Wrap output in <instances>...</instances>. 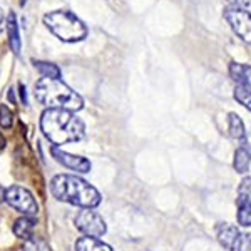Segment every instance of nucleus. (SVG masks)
Segmentation results:
<instances>
[{
  "instance_id": "obj_1",
  "label": "nucleus",
  "mask_w": 251,
  "mask_h": 251,
  "mask_svg": "<svg viewBox=\"0 0 251 251\" xmlns=\"http://www.w3.org/2000/svg\"><path fill=\"white\" fill-rule=\"evenodd\" d=\"M40 129L52 144L77 143L84 137V123L67 109H47L40 117Z\"/></svg>"
},
{
  "instance_id": "obj_21",
  "label": "nucleus",
  "mask_w": 251,
  "mask_h": 251,
  "mask_svg": "<svg viewBox=\"0 0 251 251\" xmlns=\"http://www.w3.org/2000/svg\"><path fill=\"white\" fill-rule=\"evenodd\" d=\"M234 251H251V238L248 234H241L240 241H238Z\"/></svg>"
},
{
  "instance_id": "obj_28",
  "label": "nucleus",
  "mask_w": 251,
  "mask_h": 251,
  "mask_svg": "<svg viewBox=\"0 0 251 251\" xmlns=\"http://www.w3.org/2000/svg\"><path fill=\"white\" fill-rule=\"evenodd\" d=\"M3 148H5V137L0 134V149H3Z\"/></svg>"
},
{
  "instance_id": "obj_16",
  "label": "nucleus",
  "mask_w": 251,
  "mask_h": 251,
  "mask_svg": "<svg viewBox=\"0 0 251 251\" xmlns=\"http://www.w3.org/2000/svg\"><path fill=\"white\" fill-rule=\"evenodd\" d=\"M228 123H229V134H231L234 139H245L246 132H245V124L240 119V116L231 112L228 117Z\"/></svg>"
},
{
  "instance_id": "obj_11",
  "label": "nucleus",
  "mask_w": 251,
  "mask_h": 251,
  "mask_svg": "<svg viewBox=\"0 0 251 251\" xmlns=\"http://www.w3.org/2000/svg\"><path fill=\"white\" fill-rule=\"evenodd\" d=\"M34 228H35V221L32 220L29 216H24V218H19L17 221L14 223V234L20 240L27 241L32 238V233H34Z\"/></svg>"
},
{
  "instance_id": "obj_27",
  "label": "nucleus",
  "mask_w": 251,
  "mask_h": 251,
  "mask_svg": "<svg viewBox=\"0 0 251 251\" xmlns=\"http://www.w3.org/2000/svg\"><path fill=\"white\" fill-rule=\"evenodd\" d=\"M2 29H3V12L0 9V32H2Z\"/></svg>"
},
{
  "instance_id": "obj_29",
  "label": "nucleus",
  "mask_w": 251,
  "mask_h": 251,
  "mask_svg": "<svg viewBox=\"0 0 251 251\" xmlns=\"http://www.w3.org/2000/svg\"><path fill=\"white\" fill-rule=\"evenodd\" d=\"M25 2L27 0H20V5H25Z\"/></svg>"
},
{
  "instance_id": "obj_15",
  "label": "nucleus",
  "mask_w": 251,
  "mask_h": 251,
  "mask_svg": "<svg viewBox=\"0 0 251 251\" xmlns=\"http://www.w3.org/2000/svg\"><path fill=\"white\" fill-rule=\"evenodd\" d=\"M250 163H251V154L250 151L245 148V146H241V148L236 149V152H234V169H236V173H246L250 169Z\"/></svg>"
},
{
  "instance_id": "obj_23",
  "label": "nucleus",
  "mask_w": 251,
  "mask_h": 251,
  "mask_svg": "<svg viewBox=\"0 0 251 251\" xmlns=\"http://www.w3.org/2000/svg\"><path fill=\"white\" fill-rule=\"evenodd\" d=\"M243 146L248 149L250 154H251V132H248V134L245 136V139H243Z\"/></svg>"
},
{
  "instance_id": "obj_7",
  "label": "nucleus",
  "mask_w": 251,
  "mask_h": 251,
  "mask_svg": "<svg viewBox=\"0 0 251 251\" xmlns=\"http://www.w3.org/2000/svg\"><path fill=\"white\" fill-rule=\"evenodd\" d=\"M74 223H75V228H77L80 233L86 234V236L99 238V236H104L107 231L106 221H104L96 211H91L89 208H84L82 211H79L77 216L74 218Z\"/></svg>"
},
{
  "instance_id": "obj_6",
  "label": "nucleus",
  "mask_w": 251,
  "mask_h": 251,
  "mask_svg": "<svg viewBox=\"0 0 251 251\" xmlns=\"http://www.w3.org/2000/svg\"><path fill=\"white\" fill-rule=\"evenodd\" d=\"M5 201L9 203V206L22 213L24 216H34L39 211V204L34 200L32 193L29 189L22 188V186H12V188L7 189Z\"/></svg>"
},
{
  "instance_id": "obj_9",
  "label": "nucleus",
  "mask_w": 251,
  "mask_h": 251,
  "mask_svg": "<svg viewBox=\"0 0 251 251\" xmlns=\"http://www.w3.org/2000/svg\"><path fill=\"white\" fill-rule=\"evenodd\" d=\"M216 234H218V241H220L226 250L234 251L243 233H240V229H238L236 226L229 225V223H220L216 228Z\"/></svg>"
},
{
  "instance_id": "obj_12",
  "label": "nucleus",
  "mask_w": 251,
  "mask_h": 251,
  "mask_svg": "<svg viewBox=\"0 0 251 251\" xmlns=\"http://www.w3.org/2000/svg\"><path fill=\"white\" fill-rule=\"evenodd\" d=\"M7 32H9V46L10 50L15 55L20 52V34H19V24L14 12H10L9 20H7Z\"/></svg>"
},
{
  "instance_id": "obj_25",
  "label": "nucleus",
  "mask_w": 251,
  "mask_h": 251,
  "mask_svg": "<svg viewBox=\"0 0 251 251\" xmlns=\"http://www.w3.org/2000/svg\"><path fill=\"white\" fill-rule=\"evenodd\" d=\"M5 189L2 188V186H0V203H3V201H5Z\"/></svg>"
},
{
  "instance_id": "obj_3",
  "label": "nucleus",
  "mask_w": 251,
  "mask_h": 251,
  "mask_svg": "<svg viewBox=\"0 0 251 251\" xmlns=\"http://www.w3.org/2000/svg\"><path fill=\"white\" fill-rule=\"evenodd\" d=\"M35 99L49 109H67L79 111L84 106V100L77 92L72 91L60 79L42 77L35 84Z\"/></svg>"
},
{
  "instance_id": "obj_24",
  "label": "nucleus",
  "mask_w": 251,
  "mask_h": 251,
  "mask_svg": "<svg viewBox=\"0 0 251 251\" xmlns=\"http://www.w3.org/2000/svg\"><path fill=\"white\" fill-rule=\"evenodd\" d=\"M20 99H22L24 104H27V92H25V87H24V84H20Z\"/></svg>"
},
{
  "instance_id": "obj_8",
  "label": "nucleus",
  "mask_w": 251,
  "mask_h": 251,
  "mask_svg": "<svg viewBox=\"0 0 251 251\" xmlns=\"http://www.w3.org/2000/svg\"><path fill=\"white\" fill-rule=\"evenodd\" d=\"M50 152L57 163L66 166V168H69V169H72V171H77V173H89L91 171V161H87L86 157L64 152V151H60L57 146H54V148L50 149Z\"/></svg>"
},
{
  "instance_id": "obj_13",
  "label": "nucleus",
  "mask_w": 251,
  "mask_h": 251,
  "mask_svg": "<svg viewBox=\"0 0 251 251\" xmlns=\"http://www.w3.org/2000/svg\"><path fill=\"white\" fill-rule=\"evenodd\" d=\"M75 251H114L109 245L102 243L99 238L84 236L75 243Z\"/></svg>"
},
{
  "instance_id": "obj_4",
  "label": "nucleus",
  "mask_w": 251,
  "mask_h": 251,
  "mask_svg": "<svg viewBox=\"0 0 251 251\" xmlns=\"http://www.w3.org/2000/svg\"><path fill=\"white\" fill-rule=\"evenodd\" d=\"M44 24L55 37L64 42H79L87 35V27L82 24V20L69 10H54L46 14Z\"/></svg>"
},
{
  "instance_id": "obj_19",
  "label": "nucleus",
  "mask_w": 251,
  "mask_h": 251,
  "mask_svg": "<svg viewBox=\"0 0 251 251\" xmlns=\"http://www.w3.org/2000/svg\"><path fill=\"white\" fill-rule=\"evenodd\" d=\"M12 123H14V114H12V111L7 106H0V126H2L3 129H9L12 127Z\"/></svg>"
},
{
  "instance_id": "obj_20",
  "label": "nucleus",
  "mask_w": 251,
  "mask_h": 251,
  "mask_svg": "<svg viewBox=\"0 0 251 251\" xmlns=\"http://www.w3.org/2000/svg\"><path fill=\"white\" fill-rule=\"evenodd\" d=\"M24 251H47V248H46V243L40 240V238L32 236L30 240L24 243Z\"/></svg>"
},
{
  "instance_id": "obj_17",
  "label": "nucleus",
  "mask_w": 251,
  "mask_h": 251,
  "mask_svg": "<svg viewBox=\"0 0 251 251\" xmlns=\"http://www.w3.org/2000/svg\"><path fill=\"white\" fill-rule=\"evenodd\" d=\"M35 69L44 75V77H50V79H59L60 77V71L55 64H49L42 62V60H34Z\"/></svg>"
},
{
  "instance_id": "obj_5",
  "label": "nucleus",
  "mask_w": 251,
  "mask_h": 251,
  "mask_svg": "<svg viewBox=\"0 0 251 251\" xmlns=\"http://www.w3.org/2000/svg\"><path fill=\"white\" fill-rule=\"evenodd\" d=\"M225 19L234 34L246 44H251V14L240 5H229L225 9Z\"/></svg>"
},
{
  "instance_id": "obj_18",
  "label": "nucleus",
  "mask_w": 251,
  "mask_h": 251,
  "mask_svg": "<svg viewBox=\"0 0 251 251\" xmlns=\"http://www.w3.org/2000/svg\"><path fill=\"white\" fill-rule=\"evenodd\" d=\"M234 99H236L241 106H245L248 111H251V91L250 89L238 86L234 89Z\"/></svg>"
},
{
  "instance_id": "obj_14",
  "label": "nucleus",
  "mask_w": 251,
  "mask_h": 251,
  "mask_svg": "<svg viewBox=\"0 0 251 251\" xmlns=\"http://www.w3.org/2000/svg\"><path fill=\"white\" fill-rule=\"evenodd\" d=\"M238 223L241 226H251V198L238 194Z\"/></svg>"
},
{
  "instance_id": "obj_2",
  "label": "nucleus",
  "mask_w": 251,
  "mask_h": 251,
  "mask_svg": "<svg viewBox=\"0 0 251 251\" xmlns=\"http://www.w3.org/2000/svg\"><path fill=\"white\" fill-rule=\"evenodd\" d=\"M50 193L59 201H66L80 208H96L100 203L99 191L77 176L59 174L50 181Z\"/></svg>"
},
{
  "instance_id": "obj_26",
  "label": "nucleus",
  "mask_w": 251,
  "mask_h": 251,
  "mask_svg": "<svg viewBox=\"0 0 251 251\" xmlns=\"http://www.w3.org/2000/svg\"><path fill=\"white\" fill-rule=\"evenodd\" d=\"M7 97H9V99L12 100V102H15V96H14V89H10V91H9V94H7Z\"/></svg>"
},
{
  "instance_id": "obj_22",
  "label": "nucleus",
  "mask_w": 251,
  "mask_h": 251,
  "mask_svg": "<svg viewBox=\"0 0 251 251\" xmlns=\"http://www.w3.org/2000/svg\"><path fill=\"white\" fill-rule=\"evenodd\" d=\"M238 194H243V196H248L251 198V177H245L240 184V191Z\"/></svg>"
},
{
  "instance_id": "obj_10",
  "label": "nucleus",
  "mask_w": 251,
  "mask_h": 251,
  "mask_svg": "<svg viewBox=\"0 0 251 251\" xmlns=\"http://www.w3.org/2000/svg\"><path fill=\"white\" fill-rule=\"evenodd\" d=\"M229 75L238 86L251 91V66L241 62H231L229 64Z\"/></svg>"
}]
</instances>
